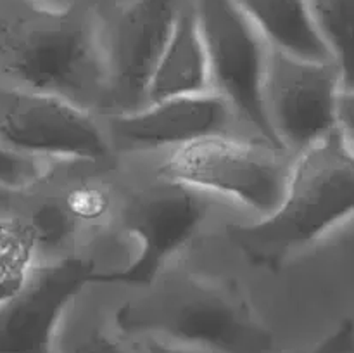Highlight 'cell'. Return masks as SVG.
Here are the masks:
<instances>
[{"label": "cell", "instance_id": "obj_3", "mask_svg": "<svg viewBox=\"0 0 354 353\" xmlns=\"http://www.w3.org/2000/svg\"><path fill=\"white\" fill-rule=\"evenodd\" d=\"M354 215V149L335 128L294 158L282 206L230 224L228 241L256 266L277 270Z\"/></svg>", "mask_w": 354, "mask_h": 353}, {"label": "cell", "instance_id": "obj_15", "mask_svg": "<svg viewBox=\"0 0 354 353\" xmlns=\"http://www.w3.org/2000/svg\"><path fill=\"white\" fill-rule=\"evenodd\" d=\"M55 179H57L69 211L82 224V227L86 224H97L109 217L114 199L111 190H107V187H104L102 183L90 182V180L78 183L61 182L57 172H55Z\"/></svg>", "mask_w": 354, "mask_h": 353}, {"label": "cell", "instance_id": "obj_6", "mask_svg": "<svg viewBox=\"0 0 354 353\" xmlns=\"http://www.w3.org/2000/svg\"><path fill=\"white\" fill-rule=\"evenodd\" d=\"M0 142L54 165H109L118 156L95 111L54 93L0 83Z\"/></svg>", "mask_w": 354, "mask_h": 353}, {"label": "cell", "instance_id": "obj_1", "mask_svg": "<svg viewBox=\"0 0 354 353\" xmlns=\"http://www.w3.org/2000/svg\"><path fill=\"white\" fill-rule=\"evenodd\" d=\"M102 26L90 0L68 7L0 0V83L54 93L102 116Z\"/></svg>", "mask_w": 354, "mask_h": 353}, {"label": "cell", "instance_id": "obj_23", "mask_svg": "<svg viewBox=\"0 0 354 353\" xmlns=\"http://www.w3.org/2000/svg\"><path fill=\"white\" fill-rule=\"evenodd\" d=\"M33 2L45 3V6H52V7H68V6H75V3L78 2H83V0H33Z\"/></svg>", "mask_w": 354, "mask_h": 353}, {"label": "cell", "instance_id": "obj_21", "mask_svg": "<svg viewBox=\"0 0 354 353\" xmlns=\"http://www.w3.org/2000/svg\"><path fill=\"white\" fill-rule=\"evenodd\" d=\"M339 128L349 142H354V90H342L339 97Z\"/></svg>", "mask_w": 354, "mask_h": 353}, {"label": "cell", "instance_id": "obj_22", "mask_svg": "<svg viewBox=\"0 0 354 353\" xmlns=\"http://www.w3.org/2000/svg\"><path fill=\"white\" fill-rule=\"evenodd\" d=\"M90 2L99 9V12L102 14V16H106V14L120 9V7H123L124 3L131 2V0H90Z\"/></svg>", "mask_w": 354, "mask_h": 353}, {"label": "cell", "instance_id": "obj_4", "mask_svg": "<svg viewBox=\"0 0 354 353\" xmlns=\"http://www.w3.org/2000/svg\"><path fill=\"white\" fill-rule=\"evenodd\" d=\"M292 161L290 154L258 138L223 134L165 152L154 176L227 197L256 218H266L286 199Z\"/></svg>", "mask_w": 354, "mask_h": 353}, {"label": "cell", "instance_id": "obj_13", "mask_svg": "<svg viewBox=\"0 0 354 353\" xmlns=\"http://www.w3.org/2000/svg\"><path fill=\"white\" fill-rule=\"evenodd\" d=\"M270 47L299 59L332 61L311 16L310 0H237Z\"/></svg>", "mask_w": 354, "mask_h": 353}, {"label": "cell", "instance_id": "obj_14", "mask_svg": "<svg viewBox=\"0 0 354 353\" xmlns=\"http://www.w3.org/2000/svg\"><path fill=\"white\" fill-rule=\"evenodd\" d=\"M310 9L337 66L342 90H354V0H310Z\"/></svg>", "mask_w": 354, "mask_h": 353}, {"label": "cell", "instance_id": "obj_7", "mask_svg": "<svg viewBox=\"0 0 354 353\" xmlns=\"http://www.w3.org/2000/svg\"><path fill=\"white\" fill-rule=\"evenodd\" d=\"M207 197L158 176L130 190L121 201L118 215L123 230L137 244V253L121 269H100L93 277V286H152L162 273L165 263L187 244L207 218Z\"/></svg>", "mask_w": 354, "mask_h": 353}, {"label": "cell", "instance_id": "obj_19", "mask_svg": "<svg viewBox=\"0 0 354 353\" xmlns=\"http://www.w3.org/2000/svg\"><path fill=\"white\" fill-rule=\"evenodd\" d=\"M26 277L28 273L23 272L21 269H17V266L3 255L2 249H0V303H2L3 300H7L10 294L16 293Z\"/></svg>", "mask_w": 354, "mask_h": 353}, {"label": "cell", "instance_id": "obj_2", "mask_svg": "<svg viewBox=\"0 0 354 353\" xmlns=\"http://www.w3.org/2000/svg\"><path fill=\"white\" fill-rule=\"evenodd\" d=\"M127 339L156 336L207 353H279L272 329L230 284L190 273L159 275L114 310Z\"/></svg>", "mask_w": 354, "mask_h": 353}, {"label": "cell", "instance_id": "obj_20", "mask_svg": "<svg viewBox=\"0 0 354 353\" xmlns=\"http://www.w3.org/2000/svg\"><path fill=\"white\" fill-rule=\"evenodd\" d=\"M133 341L137 343L138 353H207L194 348V346L169 341L165 338H156V336H144V338L133 339Z\"/></svg>", "mask_w": 354, "mask_h": 353}, {"label": "cell", "instance_id": "obj_18", "mask_svg": "<svg viewBox=\"0 0 354 353\" xmlns=\"http://www.w3.org/2000/svg\"><path fill=\"white\" fill-rule=\"evenodd\" d=\"M304 353H354V318L348 317L339 322Z\"/></svg>", "mask_w": 354, "mask_h": 353}, {"label": "cell", "instance_id": "obj_17", "mask_svg": "<svg viewBox=\"0 0 354 353\" xmlns=\"http://www.w3.org/2000/svg\"><path fill=\"white\" fill-rule=\"evenodd\" d=\"M57 166L44 159L21 154L0 142V189H30L50 179Z\"/></svg>", "mask_w": 354, "mask_h": 353}, {"label": "cell", "instance_id": "obj_11", "mask_svg": "<svg viewBox=\"0 0 354 353\" xmlns=\"http://www.w3.org/2000/svg\"><path fill=\"white\" fill-rule=\"evenodd\" d=\"M102 120L118 154H165L213 135L244 134L230 104L216 92L145 102Z\"/></svg>", "mask_w": 354, "mask_h": 353}, {"label": "cell", "instance_id": "obj_16", "mask_svg": "<svg viewBox=\"0 0 354 353\" xmlns=\"http://www.w3.org/2000/svg\"><path fill=\"white\" fill-rule=\"evenodd\" d=\"M57 353H135L121 336L111 325L86 324L82 329L71 327L64 322L59 334Z\"/></svg>", "mask_w": 354, "mask_h": 353}, {"label": "cell", "instance_id": "obj_9", "mask_svg": "<svg viewBox=\"0 0 354 353\" xmlns=\"http://www.w3.org/2000/svg\"><path fill=\"white\" fill-rule=\"evenodd\" d=\"M190 0H131L106 14V104L102 116L144 106L149 80Z\"/></svg>", "mask_w": 354, "mask_h": 353}, {"label": "cell", "instance_id": "obj_12", "mask_svg": "<svg viewBox=\"0 0 354 353\" xmlns=\"http://www.w3.org/2000/svg\"><path fill=\"white\" fill-rule=\"evenodd\" d=\"M206 92H213L209 61L189 2L149 80L145 102Z\"/></svg>", "mask_w": 354, "mask_h": 353}, {"label": "cell", "instance_id": "obj_10", "mask_svg": "<svg viewBox=\"0 0 354 353\" xmlns=\"http://www.w3.org/2000/svg\"><path fill=\"white\" fill-rule=\"evenodd\" d=\"M341 92L334 61H310L272 48L265 106L273 134L287 154L296 158L339 128Z\"/></svg>", "mask_w": 354, "mask_h": 353}, {"label": "cell", "instance_id": "obj_5", "mask_svg": "<svg viewBox=\"0 0 354 353\" xmlns=\"http://www.w3.org/2000/svg\"><path fill=\"white\" fill-rule=\"evenodd\" d=\"M199 24L213 92L230 104L242 132L283 151L265 106L272 47L237 0H190Z\"/></svg>", "mask_w": 354, "mask_h": 353}, {"label": "cell", "instance_id": "obj_8", "mask_svg": "<svg viewBox=\"0 0 354 353\" xmlns=\"http://www.w3.org/2000/svg\"><path fill=\"white\" fill-rule=\"evenodd\" d=\"M99 270L92 256L78 251L35 266L0 303V353H57L75 300L93 286Z\"/></svg>", "mask_w": 354, "mask_h": 353}]
</instances>
